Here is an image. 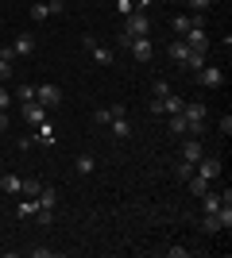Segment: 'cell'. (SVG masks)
<instances>
[{"instance_id": "6da1fadb", "label": "cell", "mask_w": 232, "mask_h": 258, "mask_svg": "<svg viewBox=\"0 0 232 258\" xmlns=\"http://www.w3.org/2000/svg\"><path fill=\"white\" fill-rule=\"evenodd\" d=\"M151 35V20H147V12H128L124 16V39H147Z\"/></svg>"}, {"instance_id": "7a4b0ae2", "label": "cell", "mask_w": 232, "mask_h": 258, "mask_svg": "<svg viewBox=\"0 0 232 258\" xmlns=\"http://www.w3.org/2000/svg\"><path fill=\"white\" fill-rule=\"evenodd\" d=\"M120 46H124L128 54H132L135 62H151V58H155L151 39H124V35H120Z\"/></svg>"}, {"instance_id": "3957f363", "label": "cell", "mask_w": 232, "mask_h": 258, "mask_svg": "<svg viewBox=\"0 0 232 258\" xmlns=\"http://www.w3.org/2000/svg\"><path fill=\"white\" fill-rule=\"evenodd\" d=\"M194 77H198L201 89H221L224 85V70L221 66H209V62L201 66V70H194Z\"/></svg>"}, {"instance_id": "277c9868", "label": "cell", "mask_w": 232, "mask_h": 258, "mask_svg": "<svg viewBox=\"0 0 232 258\" xmlns=\"http://www.w3.org/2000/svg\"><path fill=\"white\" fill-rule=\"evenodd\" d=\"M35 100H39L43 108H58L62 104V89L51 85V81H43V85H35Z\"/></svg>"}, {"instance_id": "5b68a950", "label": "cell", "mask_w": 232, "mask_h": 258, "mask_svg": "<svg viewBox=\"0 0 232 258\" xmlns=\"http://www.w3.org/2000/svg\"><path fill=\"white\" fill-rule=\"evenodd\" d=\"M194 173H201L205 181H217V173H221V158H209V154H201L198 166H194Z\"/></svg>"}, {"instance_id": "8992f818", "label": "cell", "mask_w": 232, "mask_h": 258, "mask_svg": "<svg viewBox=\"0 0 232 258\" xmlns=\"http://www.w3.org/2000/svg\"><path fill=\"white\" fill-rule=\"evenodd\" d=\"M12 54H16V58H31L35 54V35H16V39H12Z\"/></svg>"}, {"instance_id": "52a82bcc", "label": "cell", "mask_w": 232, "mask_h": 258, "mask_svg": "<svg viewBox=\"0 0 232 258\" xmlns=\"http://www.w3.org/2000/svg\"><path fill=\"white\" fill-rule=\"evenodd\" d=\"M182 116H186V123H205L209 108L201 104V100H190V104H182Z\"/></svg>"}, {"instance_id": "ba28073f", "label": "cell", "mask_w": 232, "mask_h": 258, "mask_svg": "<svg viewBox=\"0 0 232 258\" xmlns=\"http://www.w3.org/2000/svg\"><path fill=\"white\" fill-rule=\"evenodd\" d=\"M20 112H23V119H27V123H35V127L47 119V108L39 104V100H27V104H20Z\"/></svg>"}, {"instance_id": "9c48e42d", "label": "cell", "mask_w": 232, "mask_h": 258, "mask_svg": "<svg viewBox=\"0 0 232 258\" xmlns=\"http://www.w3.org/2000/svg\"><path fill=\"white\" fill-rule=\"evenodd\" d=\"M201 154H205V151H201V143L194 139V135H190V139L182 143V162H190V166H198V158H201Z\"/></svg>"}, {"instance_id": "30bf717a", "label": "cell", "mask_w": 232, "mask_h": 258, "mask_svg": "<svg viewBox=\"0 0 232 258\" xmlns=\"http://www.w3.org/2000/svg\"><path fill=\"white\" fill-rule=\"evenodd\" d=\"M35 205L55 212V205H58V189H55V185H43V189H39V197H35Z\"/></svg>"}, {"instance_id": "8fae6325", "label": "cell", "mask_w": 232, "mask_h": 258, "mask_svg": "<svg viewBox=\"0 0 232 258\" xmlns=\"http://www.w3.org/2000/svg\"><path fill=\"white\" fill-rule=\"evenodd\" d=\"M89 54H93V62H97V66H112V62H116L112 46H101V43H93V46H89Z\"/></svg>"}, {"instance_id": "7c38bea8", "label": "cell", "mask_w": 232, "mask_h": 258, "mask_svg": "<svg viewBox=\"0 0 232 258\" xmlns=\"http://www.w3.org/2000/svg\"><path fill=\"white\" fill-rule=\"evenodd\" d=\"M12 62H16V54H12V46H4V50H0V85L12 77Z\"/></svg>"}, {"instance_id": "4fadbf2b", "label": "cell", "mask_w": 232, "mask_h": 258, "mask_svg": "<svg viewBox=\"0 0 232 258\" xmlns=\"http://www.w3.org/2000/svg\"><path fill=\"white\" fill-rule=\"evenodd\" d=\"M186 54H190L186 39H178V43H170V46H166V58H170V62H178V66L186 62Z\"/></svg>"}, {"instance_id": "5bb4252c", "label": "cell", "mask_w": 232, "mask_h": 258, "mask_svg": "<svg viewBox=\"0 0 232 258\" xmlns=\"http://www.w3.org/2000/svg\"><path fill=\"white\" fill-rule=\"evenodd\" d=\"M166 131H170V135H186V116H182V112H170V116H166Z\"/></svg>"}, {"instance_id": "9a60e30c", "label": "cell", "mask_w": 232, "mask_h": 258, "mask_svg": "<svg viewBox=\"0 0 232 258\" xmlns=\"http://www.w3.org/2000/svg\"><path fill=\"white\" fill-rule=\"evenodd\" d=\"M74 170L81 173V177H89V173L97 170V158H93V154H77V162H74Z\"/></svg>"}, {"instance_id": "2e32d148", "label": "cell", "mask_w": 232, "mask_h": 258, "mask_svg": "<svg viewBox=\"0 0 232 258\" xmlns=\"http://www.w3.org/2000/svg\"><path fill=\"white\" fill-rule=\"evenodd\" d=\"M198 201H201V212H217V208L224 205V201H221V193H213V189H209V193H201Z\"/></svg>"}, {"instance_id": "e0dca14e", "label": "cell", "mask_w": 232, "mask_h": 258, "mask_svg": "<svg viewBox=\"0 0 232 258\" xmlns=\"http://www.w3.org/2000/svg\"><path fill=\"white\" fill-rule=\"evenodd\" d=\"M109 127H112V135H116V139H132V123H128V116H120V119H112Z\"/></svg>"}, {"instance_id": "ac0fdd59", "label": "cell", "mask_w": 232, "mask_h": 258, "mask_svg": "<svg viewBox=\"0 0 232 258\" xmlns=\"http://www.w3.org/2000/svg\"><path fill=\"white\" fill-rule=\"evenodd\" d=\"M20 185H23V177H16V173H4V177H0V189H4L8 197L20 193Z\"/></svg>"}, {"instance_id": "d6986e66", "label": "cell", "mask_w": 232, "mask_h": 258, "mask_svg": "<svg viewBox=\"0 0 232 258\" xmlns=\"http://www.w3.org/2000/svg\"><path fill=\"white\" fill-rule=\"evenodd\" d=\"M55 139H58L55 127H51V123L43 119V123H39V135H35V143H43V147H55Z\"/></svg>"}, {"instance_id": "ffe728a7", "label": "cell", "mask_w": 232, "mask_h": 258, "mask_svg": "<svg viewBox=\"0 0 232 258\" xmlns=\"http://www.w3.org/2000/svg\"><path fill=\"white\" fill-rule=\"evenodd\" d=\"M182 104H186V100L178 97V93H166V97H163V116H170V112H182Z\"/></svg>"}, {"instance_id": "44dd1931", "label": "cell", "mask_w": 232, "mask_h": 258, "mask_svg": "<svg viewBox=\"0 0 232 258\" xmlns=\"http://www.w3.org/2000/svg\"><path fill=\"white\" fill-rule=\"evenodd\" d=\"M186 185H190V193H194V197H201V193H209V185H213V181H205L201 173H194V177H190Z\"/></svg>"}, {"instance_id": "7402d4cb", "label": "cell", "mask_w": 232, "mask_h": 258, "mask_svg": "<svg viewBox=\"0 0 232 258\" xmlns=\"http://www.w3.org/2000/svg\"><path fill=\"white\" fill-rule=\"evenodd\" d=\"M31 20H39V23L51 20V4H47V0H35L31 4Z\"/></svg>"}, {"instance_id": "603a6c76", "label": "cell", "mask_w": 232, "mask_h": 258, "mask_svg": "<svg viewBox=\"0 0 232 258\" xmlns=\"http://www.w3.org/2000/svg\"><path fill=\"white\" fill-rule=\"evenodd\" d=\"M39 189H43V181H39V177H23V185H20L23 197H39Z\"/></svg>"}, {"instance_id": "cb8c5ba5", "label": "cell", "mask_w": 232, "mask_h": 258, "mask_svg": "<svg viewBox=\"0 0 232 258\" xmlns=\"http://www.w3.org/2000/svg\"><path fill=\"white\" fill-rule=\"evenodd\" d=\"M12 97L20 100V104H27V100H35V85H16V93Z\"/></svg>"}, {"instance_id": "d4e9b609", "label": "cell", "mask_w": 232, "mask_h": 258, "mask_svg": "<svg viewBox=\"0 0 232 258\" xmlns=\"http://www.w3.org/2000/svg\"><path fill=\"white\" fill-rule=\"evenodd\" d=\"M217 220H221V231H228V227H232V205L217 208Z\"/></svg>"}, {"instance_id": "484cf974", "label": "cell", "mask_w": 232, "mask_h": 258, "mask_svg": "<svg viewBox=\"0 0 232 258\" xmlns=\"http://www.w3.org/2000/svg\"><path fill=\"white\" fill-rule=\"evenodd\" d=\"M182 66H190V70H201V66H205V54H201V50H190Z\"/></svg>"}, {"instance_id": "4316f807", "label": "cell", "mask_w": 232, "mask_h": 258, "mask_svg": "<svg viewBox=\"0 0 232 258\" xmlns=\"http://www.w3.org/2000/svg\"><path fill=\"white\" fill-rule=\"evenodd\" d=\"M174 173H178V181H190V177H194V166H190V162H178Z\"/></svg>"}, {"instance_id": "83f0119b", "label": "cell", "mask_w": 232, "mask_h": 258, "mask_svg": "<svg viewBox=\"0 0 232 258\" xmlns=\"http://www.w3.org/2000/svg\"><path fill=\"white\" fill-rule=\"evenodd\" d=\"M170 27H174L178 35H186V31H190V16H174V20H170Z\"/></svg>"}, {"instance_id": "f1b7e54d", "label": "cell", "mask_w": 232, "mask_h": 258, "mask_svg": "<svg viewBox=\"0 0 232 258\" xmlns=\"http://www.w3.org/2000/svg\"><path fill=\"white\" fill-rule=\"evenodd\" d=\"M35 208H39V205H35V197H23V201H20V216H35Z\"/></svg>"}, {"instance_id": "f546056e", "label": "cell", "mask_w": 232, "mask_h": 258, "mask_svg": "<svg viewBox=\"0 0 232 258\" xmlns=\"http://www.w3.org/2000/svg\"><path fill=\"white\" fill-rule=\"evenodd\" d=\"M35 212H39V216H35V220H39V224H55V212H51V208H35Z\"/></svg>"}, {"instance_id": "4dcf8cb0", "label": "cell", "mask_w": 232, "mask_h": 258, "mask_svg": "<svg viewBox=\"0 0 232 258\" xmlns=\"http://www.w3.org/2000/svg\"><path fill=\"white\" fill-rule=\"evenodd\" d=\"M186 4H190L194 12H209V8H213V0H186Z\"/></svg>"}, {"instance_id": "1f68e13d", "label": "cell", "mask_w": 232, "mask_h": 258, "mask_svg": "<svg viewBox=\"0 0 232 258\" xmlns=\"http://www.w3.org/2000/svg\"><path fill=\"white\" fill-rule=\"evenodd\" d=\"M8 108H12V93L0 85V112H8Z\"/></svg>"}, {"instance_id": "d6a6232c", "label": "cell", "mask_w": 232, "mask_h": 258, "mask_svg": "<svg viewBox=\"0 0 232 258\" xmlns=\"http://www.w3.org/2000/svg\"><path fill=\"white\" fill-rule=\"evenodd\" d=\"M166 254H170V258H186L190 247H178V243H174V247H166Z\"/></svg>"}, {"instance_id": "836d02e7", "label": "cell", "mask_w": 232, "mask_h": 258, "mask_svg": "<svg viewBox=\"0 0 232 258\" xmlns=\"http://www.w3.org/2000/svg\"><path fill=\"white\" fill-rule=\"evenodd\" d=\"M228 135H232V116H224L221 119V139H228Z\"/></svg>"}, {"instance_id": "e575fe53", "label": "cell", "mask_w": 232, "mask_h": 258, "mask_svg": "<svg viewBox=\"0 0 232 258\" xmlns=\"http://www.w3.org/2000/svg\"><path fill=\"white\" fill-rule=\"evenodd\" d=\"M51 4V16H62V8H66V0H47Z\"/></svg>"}, {"instance_id": "d590c367", "label": "cell", "mask_w": 232, "mask_h": 258, "mask_svg": "<svg viewBox=\"0 0 232 258\" xmlns=\"http://www.w3.org/2000/svg\"><path fill=\"white\" fill-rule=\"evenodd\" d=\"M51 254H55L51 247H31V258H51Z\"/></svg>"}, {"instance_id": "8d00e7d4", "label": "cell", "mask_w": 232, "mask_h": 258, "mask_svg": "<svg viewBox=\"0 0 232 258\" xmlns=\"http://www.w3.org/2000/svg\"><path fill=\"white\" fill-rule=\"evenodd\" d=\"M97 123H112V112H109V108H97Z\"/></svg>"}, {"instance_id": "74e56055", "label": "cell", "mask_w": 232, "mask_h": 258, "mask_svg": "<svg viewBox=\"0 0 232 258\" xmlns=\"http://www.w3.org/2000/svg\"><path fill=\"white\" fill-rule=\"evenodd\" d=\"M159 0H135V12H147V8H155Z\"/></svg>"}, {"instance_id": "f35d334b", "label": "cell", "mask_w": 232, "mask_h": 258, "mask_svg": "<svg viewBox=\"0 0 232 258\" xmlns=\"http://www.w3.org/2000/svg\"><path fill=\"white\" fill-rule=\"evenodd\" d=\"M0 131H8V112H0Z\"/></svg>"}, {"instance_id": "ab89813d", "label": "cell", "mask_w": 232, "mask_h": 258, "mask_svg": "<svg viewBox=\"0 0 232 258\" xmlns=\"http://www.w3.org/2000/svg\"><path fill=\"white\" fill-rule=\"evenodd\" d=\"M178 4H186V0H178Z\"/></svg>"}]
</instances>
